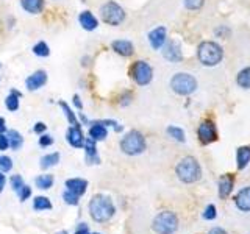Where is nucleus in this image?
<instances>
[{
  "label": "nucleus",
  "instance_id": "nucleus-41",
  "mask_svg": "<svg viewBox=\"0 0 250 234\" xmlns=\"http://www.w3.org/2000/svg\"><path fill=\"white\" fill-rule=\"evenodd\" d=\"M75 234H89L88 233V226H86L84 223H82L80 226H78V230L75 231Z\"/></svg>",
  "mask_w": 250,
  "mask_h": 234
},
{
  "label": "nucleus",
  "instance_id": "nucleus-16",
  "mask_svg": "<svg viewBox=\"0 0 250 234\" xmlns=\"http://www.w3.org/2000/svg\"><path fill=\"white\" fill-rule=\"evenodd\" d=\"M111 47L117 55H121V57H131V55L135 53L133 44L130 41H125V39H117V41L111 44Z\"/></svg>",
  "mask_w": 250,
  "mask_h": 234
},
{
  "label": "nucleus",
  "instance_id": "nucleus-11",
  "mask_svg": "<svg viewBox=\"0 0 250 234\" xmlns=\"http://www.w3.org/2000/svg\"><path fill=\"white\" fill-rule=\"evenodd\" d=\"M67 142L75 147V148H82L83 147V142H84V136H83V131H82V127L80 125H70L69 130H67Z\"/></svg>",
  "mask_w": 250,
  "mask_h": 234
},
{
  "label": "nucleus",
  "instance_id": "nucleus-33",
  "mask_svg": "<svg viewBox=\"0 0 250 234\" xmlns=\"http://www.w3.org/2000/svg\"><path fill=\"white\" fill-rule=\"evenodd\" d=\"M13 169V161L8 156H0V170L2 172H10Z\"/></svg>",
  "mask_w": 250,
  "mask_h": 234
},
{
  "label": "nucleus",
  "instance_id": "nucleus-47",
  "mask_svg": "<svg viewBox=\"0 0 250 234\" xmlns=\"http://www.w3.org/2000/svg\"><path fill=\"white\" fill-rule=\"evenodd\" d=\"M0 67H2V64H0Z\"/></svg>",
  "mask_w": 250,
  "mask_h": 234
},
{
  "label": "nucleus",
  "instance_id": "nucleus-8",
  "mask_svg": "<svg viewBox=\"0 0 250 234\" xmlns=\"http://www.w3.org/2000/svg\"><path fill=\"white\" fill-rule=\"evenodd\" d=\"M130 75L133 80L136 81V84L146 86L152 81L153 70L146 61H136V62H133V66L130 67Z\"/></svg>",
  "mask_w": 250,
  "mask_h": 234
},
{
  "label": "nucleus",
  "instance_id": "nucleus-42",
  "mask_svg": "<svg viewBox=\"0 0 250 234\" xmlns=\"http://www.w3.org/2000/svg\"><path fill=\"white\" fill-rule=\"evenodd\" d=\"M209 234H227V231L222 230V228H219V226H214L213 230H209Z\"/></svg>",
  "mask_w": 250,
  "mask_h": 234
},
{
  "label": "nucleus",
  "instance_id": "nucleus-10",
  "mask_svg": "<svg viewBox=\"0 0 250 234\" xmlns=\"http://www.w3.org/2000/svg\"><path fill=\"white\" fill-rule=\"evenodd\" d=\"M163 57L166 58L167 61H170V62H178V61H182L183 55H182V49H180L178 42H175V41H169L167 44H164Z\"/></svg>",
  "mask_w": 250,
  "mask_h": 234
},
{
  "label": "nucleus",
  "instance_id": "nucleus-28",
  "mask_svg": "<svg viewBox=\"0 0 250 234\" xmlns=\"http://www.w3.org/2000/svg\"><path fill=\"white\" fill-rule=\"evenodd\" d=\"M33 53L36 55V57H42L44 58V57H49V55H50V49L44 41H41V42H38L33 47Z\"/></svg>",
  "mask_w": 250,
  "mask_h": 234
},
{
  "label": "nucleus",
  "instance_id": "nucleus-30",
  "mask_svg": "<svg viewBox=\"0 0 250 234\" xmlns=\"http://www.w3.org/2000/svg\"><path fill=\"white\" fill-rule=\"evenodd\" d=\"M60 106L62 108V111H64V114H66V117H67V120H69V123L70 125H77L78 122H77V117H75V114H74V111L70 109V106L66 103V101H60Z\"/></svg>",
  "mask_w": 250,
  "mask_h": 234
},
{
  "label": "nucleus",
  "instance_id": "nucleus-32",
  "mask_svg": "<svg viewBox=\"0 0 250 234\" xmlns=\"http://www.w3.org/2000/svg\"><path fill=\"white\" fill-rule=\"evenodd\" d=\"M203 3H205V0H185V6L188 10H192V11L200 10Z\"/></svg>",
  "mask_w": 250,
  "mask_h": 234
},
{
  "label": "nucleus",
  "instance_id": "nucleus-48",
  "mask_svg": "<svg viewBox=\"0 0 250 234\" xmlns=\"http://www.w3.org/2000/svg\"><path fill=\"white\" fill-rule=\"evenodd\" d=\"M96 234H99V233H96Z\"/></svg>",
  "mask_w": 250,
  "mask_h": 234
},
{
  "label": "nucleus",
  "instance_id": "nucleus-40",
  "mask_svg": "<svg viewBox=\"0 0 250 234\" xmlns=\"http://www.w3.org/2000/svg\"><path fill=\"white\" fill-rule=\"evenodd\" d=\"M33 131L38 133V135H41V133L45 131V125H44L42 122H38V123L35 125V127H33Z\"/></svg>",
  "mask_w": 250,
  "mask_h": 234
},
{
  "label": "nucleus",
  "instance_id": "nucleus-22",
  "mask_svg": "<svg viewBox=\"0 0 250 234\" xmlns=\"http://www.w3.org/2000/svg\"><path fill=\"white\" fill-rule=\"evenodd\" d=\"M108 135V131L105 128V125H102L100 122H94L92 123V127L89 130V136L94 139V140H102V139H105Z\"/></svg>",
  "mask_w": 250,
  "mask_h": 234
},
{
  "label": "nucleus",
  "instance_id": "nucleus-13",
  "mask_svg": "<svg viewBox=\"0 0 250 234\" xmlns=\"http://www.w3.org/2000/svg\"><path fill=\"white\" fill-rule=\"evenodd\" d=\"M234 205L242 213H250V186L242 187L234 197Z\"/></svg>",
  "mask_w": 250,
  "mask_h": 234
},
{
  "label": "nucleus",
  "instance_id": "nucleus-9",
  "mask_svg": "<svg viewBox=\"0 0 250 234\" xmlns=\"http://www.w3.org/2000/svg\"><path fill=\"white\" fill-rule=\"evenodd\" d=\"M197 136H199L200 142L205 144V145H208L211 142H214V140H217V130L214 127V123L209 122V120L202 122L199 130H197Z\"/></svg>",
  "mask_w": 250,
  "mask_h": 234
},
{
  "label": "nucleus",
  "instance_id": "nucleus-20",
  "mask_svg": "<svg viewBox=\"0 0 250 234\" xmlns=\"http://www.w3.org/2000/svg\"><path fill=\"white\" fill-rule=\"evenodd\" d=\"M21 5L30 14H39L44 10V0H21Z\"/></svg>",
  "mask_w": 250,
  "mask_h": 234
},
{
  "label": "nucleus",
  "instance_id": "nucleus-36",
  "mask_svg": "<svg viewBox=\"0 0 250 234\" xmlns=\"http://www.w3.org/2000/svg\"><path fill=\"white\" fill-rule=\"evenodd\" d=\"M62 198H64L66 203H69V205L77 206L78 205V198H80V197H77V195H74V194H70L69 191H66L64 194H62Z\"/></svg>",
  "mask_w": 250,
  "mask_h": 234
},
{
  "label": "nucleus",
  "instance_id": "nucleus-29",
  "mask_svg": "<svg viewBox=\"0 0 250 234\" xmlns=\"http://www.w3.org/2000/svg\"><path fill=\"white\" fill-rule=\"evenodd\" d=\"M33 208L36 211H42V209H50L52 208V203L47 197H36L33 201Z\"/></svg>",
  "mask_w": 250,
  "mask_h": 234
},
{
  "label": "nucleus",
  "instance_id": "nucleus-26",
  "mask_svg": "<svg viewBox=\"0 0 250 234\" xmlns=\"http://www.w3.org/2000/svg\"><path fill=\"white\" fill-rule=\"evenodd\" d=\"M60 162V153H50V155H45L41 158V167L42 169H49L57 166Z\"/></svg>",
  "mask_w": 250,
  "mask_h": 234
},
{
  "label": "nucleus",
  "instance_id": "nucleus-21",
  "mask_svg": "<svg viewBox=\"0 0 250 234\" xmlns=\"http://www.w3.org/2000/svg\"><path fill=\"white\" fill-rule=\"evenodd\" d=\"M83 147H84V150H86V159H88L89 164H92V161H99L97 158V147H96V140H94L92 137H88V139H84V142H83Z\"/></svg>",
  "mask_w": 250,
  "mask_h": 234
},
{
  "label": "nucleus",
  "instance_id": "nucleus-3",
  "mask_svg": "<svg viewBox=\"0 0 250 234\" xmlns=\"http://www.w3.org/2000/svg\"><path fill=\"white\" fill-rule=\"evenodd\" d=\"M197 57L203 66H216L222 61L224 52H222V47L219 44L213 41H205L199 45Z\"/></svg>",
  "mask_w": 250,
  "mask_h": 234
},
{
  "label": "nucleus",
  "instance_id": "nucleus-43",
  "mask_svg": "<svg viewBox=\"0 0 250 234\" xmlns=\"http://www.w3.org/2000/svg\"><path fill=\"white\" fill-rule=\"evenodd\" d=\"M5 183H6V178H5V175L0 172V192L3 191V187H5Z\"/></svg>",
  "mask_w": 250,
  "mask_h": 234
},
{
  "label": "nucleus",
  "instance_id": "nucleus-31",
  "mask_svg": "<svg viewBox=\"0 0 250 234\" xmlns=\"http://www.w3.org/2000/svg\"><path fill=\"white\" fill-rule=\"evenodd\" d=\"M167 135L172 139L178 140V142H185V131L182 128H178V127H169L167 128Z\"/></svg>",
  "mask_w": 250,
  "mask_h": 234
},
{
  "label": "nucleus",
  "instance_id": "nucleus-4",
  "mask_svg": "<svg viewBox=\"0 0 250 234\" xmlns=\"http://www.w3.org/2000/svg\"><path fill=\"white\" fill-rule=\"evenodd\" d=\"M121 150L125 155L135 156V155H141L146 150V139L141 135L139 131L133 130L130 133L124 136V139L121 140Z\"/></svg>",
  "mask_w": 250,
  "mask_h": 234
},
{
  "label": "nucleus",
  "instance_id": "nucleus-6",
  "mask_svg": "<svg viewBox=\"0 0 250 234\" xmlns=\"http://www.w3.org/2000/svg\"><path fill=\"white\" fill-rule=\"evenodd\" d=\"M170 88L178 96H189L197 89V80L189 74H175L170 80Z\"/></svg>",
  "mask_w": 250,
  "mask_h": 234
},
{
  "label": "nucleus",
  "instance_id": "nucleus-5",
  "mask_svg": "<svg viewBox=\"0 0 250 234\" xmlns=\"http://www.w3.org/2000/svg\"><path fill=\"white\" fill-rule=\"evenodd\" d=\"M152 228L158 234H174L178 228V218L172 211H163L153 218Z\"/></svg>",
  "mask_w": 250,
  "mask_h": 234
},
{
  "label": "nucleus",
  "instance_id": "nucleus-17",
  "mask_svg": "<svg viewBox=\"0 0 250 234\" xmlns=\"http://www.w3.org/2000/svg\"><path fill=\"white\" fill-rule=\"evenodd\" d=\"M78 22H80V25L84 30H88V31H92V30H96L99 27V22L96 19V16H94L91 11L80 13V16H78Z\"/></svg>",
  "mask_w": 250,
  "mask_h": 234
},
{
  "label": "nucleus",
  "instance_id": "nucleus-46",
  "mask_svg": "<svg viewBox=\"0 0 250 234\" xmlns=\"http://www.w3.org/2000/svg\"><path fill=\"white\" fill-rule=\"evenodd\" d=\"M60 234H67V233H66V231H61Z\"/></svg>",
  "mask_w": 250,
  "mask_h": 234
},
{
  "label": "nucleus",
  "instance_id": "nucleus-23",
  "mask_svg": "<svg viewBox=\"0 0 250 234\" xmlns=\"http://www.w3.org/2000/svg\"><path fill=\"white\" fill-rule=\"evenodd\" d=\"M6 137H8V142H10V147L13 148V150H19V148L22 147V144H23V139L21 136V133L16 131V130L8 131Z\"/></svg>",
  "mask_w": 250,
  "mask_h": 234
},
{
  "label": "nucleus",
  "instance_id": "nucleus-12",
  "mask_svg": "<svg viewBox=\"0 0 250 234\" xmlns=\"http://www.w3.org/2000/svg\"><path fill=\"white\" fill-rule=\"evenodd\" d=\"M45 83H47V74L44 72V70H36V72L31 74L27 78V81H25L28 91H38V89H41Z\"/></svg>",
  "mask_w": 250,
  "mask_h": 234
},
{
  "label": "nucleus",
  "instance_id": "nucleus-39",
  "mask_svg": "<svg viewBox=\"0 0 250 234\" xmlns=\"http://www.w3.org/2000/svg\"><path fill=\"white\" fill-rule=\"evenodd\" d=\"M10 147V142H8V137L6 135H0V150H6V148Z\"/></svg>",
  "mask_w": 250,
  "mask_h": 234
},
{
  "label": "nucleus",
  "instance_id": "nucleus-14",
  "mask_svg": "<svg viewBox=\"0 0 250 234\" xmlns=\"http://www.w3.org/2000/svg\"><path fill=\"white\" fill-rule=\"evenodd\" d=\"M148 42H150V45L155 50L161 49V47L166 44V28L158 27V28L152 30L150 33H148Z\"/></svg>",
  "mask_w": 250,
  "mask_h": 234
},
{
  "label": "nucleus",
  "instance_id": "nucleus-24",
  "mask_svg": "<svg viewBox=\"0 0 250 234\" xmlns=\"http://www.w3.org/2000/svg\"><path fill=\"white\" fill-rule=\"evenodd\" d=\"M22 97V94L18 91H11L10 96L5 100V106L10 109V111H18L19 109V98Z\"/></svg>",
  "mask_w": 250,
  "mask_h": 234
},
{
  "label": "nucleus",
  "instance_id": "nucleus-19",
  "mask_svg": "<svg viewBox=\"0 0 250 234\" xmlns=\"http://www.w3.org/2000/svg\"><path fill=\"white\" fill-rule=\"evenodd\" d=\"M249 162H250V147L242 145L236 150V166L239 170H242L247 167Z\"/></svg>",
  "mask_w": 250,
  "mask_h": 234
},
{
  "label": "nucleus",
  "instance_id": "nucleus-25",
  "mask_svg": "<svg viewBox=\"0 0 250 234\" xmlns=\"http://www.w3.org/2000/svg\"><path fill=\"white\" fill-rule=\"evenodd\" d=\"M236 83L244 89H250V67L242 69L236 77Z\"/></svg>",
  "mask_w": 250,
  "mask_h": 234
},
{
  "label": "nucleus",
  "instance_id": "nucleus-44",
  "mask_svg": "<svg viewBox=\"0 0 250 234\" xmlns=\"http://www.w3.org/2000/svg\"><path fill=\"white\" fill-rule=\"evenodd\" d=\"M74 103H75V106H77L78 109H82V108H83L82 101H80V97H78V96H74Z\"/></svg>",
  "mask_w": 250,
  "mask_h": 234
},
{
  "label": "nucleus",
  "instance_id": "nucleus-45",
  "mask_svg": "<svg viewBox=\"0 0 250 234\" xmlns=\"http://www.w3.org/2000/svg\"><path fill=\"white\" fill-rule=\"evenodd\" d=\"M6 131V127H5V119L0 117V133H5Z\"/></svg>",
  "mask_w": 250,
  "mask_h": 234
},
{
  "label": "nucleus",
  "instance_id": "nucleus-18",
  "mask_svg": "<svg viewBox=\"0 0 250 234\" xmlns=\"http://www.w3.org/2000/svg\"><path fill=\"white\" fill-rule=\"evenodd\" d=\"M233 183L234 179L230 174L224 175L221 179H219V197L221 198H227L233 191Z\"/></svg>",
  "mask_w": 250,
  "mask_h": 234
},
{
  "label": "nucleus",
  "instance_id": "nucleus-27",
  "mask_svg": "<svg viewBox=\"0 0 250 234\" xmlns=\"http://www.w3.org/2000/svg\"><path fill=\"white\" fill-rule=\"evenodd\" d=\"M36 186L39 189H50L53 186V176L52 175H41L36 178Z\"/></svg>",
  "mask_w": 250,
  "mask_h": 234
},
{
  "label": "nucleus",
  "instance_id": "nucleus-7",
  "mask_svg": "<svg viewBox=\"0 0 250 234\" xmlns=\"http://www.w3.org/2000/svg\"><path fill=\"white\" fill-rule=\"evenodd\" d=\"M100 16L105 23L116 27V25H121L124 22L125 11L122 10V6L117 5L116 2H106L100 8Z\"/></svg>",
  "mask_w": 250,
  "mask_h": 234
},
{
  "label": "nucleus",
  "instance_id": "nucleus-35",
  "mask_svg": "<svg viewBox=\"0 0 250 234\" xmlns=\"http://www.w3.org/2000/svg\"><path fill=\"white\" fill-rule=\"evenodd\" d=\"M216 215H217V213H216V206H214V205H208V206L205 208V213H203V218H205V220H214Z\"/></svg>",
  "mask_w": 250,
  "mask_h": 234
},
{
  "label": "nucleus",
  "instance_id": "nucleus-34",
  "mask_svg": "<svg viewBox=\"0 0 250 234\" xmlns=\"http://www.w3.org/2000/svg\"><path fill=\"white\" fill-rule=\"evenodd\" d=\"M11 187L16 191V192H19L23 186H25V183H23V179L21 178V175H14V176H11Z\"/></svg>",
  "mask_w": 250,
  "mask_h": 234
},
{
  "label": "nucleus",
  "instance_id": "nucleus-37",
  "mask_svg": "<svg viewBox=\"0 0 250 234\" xmlns=\"http://www.w3.org/2000/svg\"><path fill=\"white\" fill-rule=\"evenodd\" d=\"M18 195H19V198H21V201H25L28 197H30V195H31V189H30V187L25 184V186H23L22 187V189L18 192Z\"/></svg>",
  "mask_w": 250,
  "mask_h": 234
},
{
  "label": "nucleus",
  "instance_id": "nucleus-15",
  "mask_svg": "<svg viewBox=\"0 0 250 234\" xmlns=\"http://www.w3.org/2000/svg\"><path fill=\"white\" fill-rule=\"evenodd\" d=\"M66 187L70 194L77 195V197H80L86 192V187H88V181L86 179H82V178H72V179H67L66 181Z\"/></svg>",
  "mask_w": 250,
  "mask_h": 234
},
{
  "label": "nucleus",
  "instance_id": "nucleus-38",
  "mask_svg": "<svg viewBox=\"0 0 250 234\" xmlns=\"http://www.w3.org/2000/svg\"><path fill=\"white\" fill-rule=\"evenodd\" d=\"M52 144H53L52 136H49V135H42L41 137H39V145H41V147H49V145H52Z\"/></svg>",
  "mask_w": 250,
  "mask_h": 234
},
{
  "label": "nucleus",
  "instance_id": "nucleus-1",
  "mask_svg": "<svg viewBox=\"0 0 250 234\" xmlns=\"http://www.w3.org/2000/svg\"><path fill=\"white\" fill-rule=\"evenodd\" d=\"M116 213L113 201L106 195H94L89 201V214L96 222H108Z\"/></svg>",
  "mask_w": 250,
  "mask_h": 234
},
{
  "label": "nucleus",
  "instance_id": "nucleus-2",
  "mask_svg": "<svg viewBox=\"0 0 250 234\" xmlns=\"http://www.w3.org/2000/svg\"><path fill=\"white\" fill-rule=\"evenodd\" d=\"M177 176L180 181H183L186 184H191L199 181L200 176H202V169H200V164L199 161L192 158V156H186L182 161L177 164Z\"/></svg>",
  "mask_w": 250,
  "mask_h": 234
}]
</instances>
